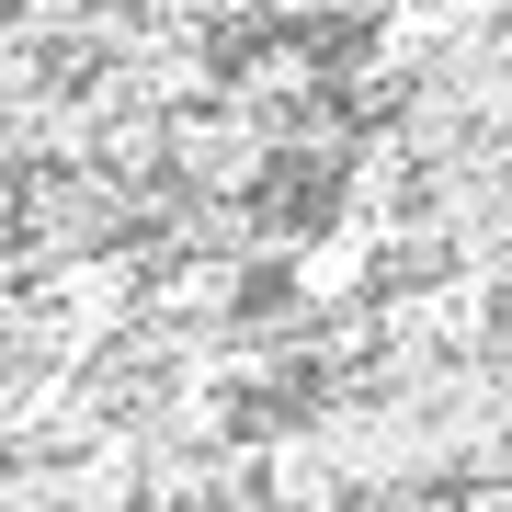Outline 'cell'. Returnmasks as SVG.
<instances>
[{"label": "cell", "mask_w": 512, "mask_h": 512, "mask_svg": "<svg viewBox=\"0 0 512 512\" xmlns=\"http://www.w3.org/2000/svg\"><path fill=\"white\" fill-rule=\"evenodd\" d=\"M148 251V183L126 171H92V160H23L12 205H0V262L12 274H103V262H137Z\"/></svg>", "instance_id": "obj_1"}, {"label": "cell", "mask_w": 512, "mask_h": 512, "mask_svg": "<svg viewBox=\"0 0 512 512\" xmlns=\"http://www.w3.org/2000/svg\"><path fill=\"white\" fill-rule=\"evenodd\" d=\"M365 512H490V501H365Z\"/></svg>", "instance_id": "obj_2"}]
</instances>
